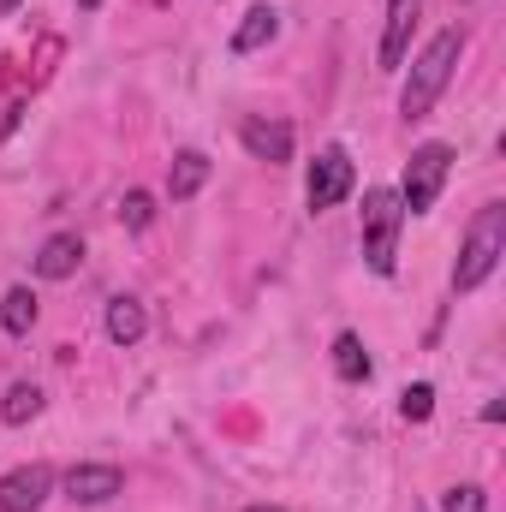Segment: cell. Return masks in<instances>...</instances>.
Here are the masks:
<instances>
[{"label":"cell","instance_id":"1","mask_svg":"<svg viewBox=\"0 0 506 512\" xmlns=\"http://www.w3.org/2000/svg\"><path fill=\"white\" fill-rule=\"evenodd\" d=\"M459 54H465V30H459V24H447L441 36H429V48L411 60V78H405V90H399V114H405V120H423V114L441 102V90L453 84Z\"/></svg>","mask_w":506,"mask_h":512},{"label":"cell","instance_id":"2","mask_svg":"<svg viewBox=\"0 0 506 512\" xmlns=\"http://www.w3.org/2000/svg\"><path fill=\"white\" fill-rule=\"evenodd\" d=\"M506 256V203H483L477 221L465 227V245H459V262H453V292H477L495 262Z\"/></svg>","mask_w":506,"mask_h":512},{"label":"cell","instance_id":"3","mask_svg":"<svg viewBox=\"0 0 506 512\" xmlns=\"http://www.w3.org/2000/svg\"><path fill=\"white\" fill-rule=\"evenodd\" d=\"M399 227H405V203H399V191H364V262L376 268V274H393L399 268Z\"/></svg>","mask_w":506,"mask_h":512},{"label":"cell","instance_id":"4","mask_svg":"<svg viewBox=\"0 0 506 512\" xmlns=\"http://www.w3.org/2000/svg\"><path fill=\"white\" fill-rule=\"evenodd\" d=\"M447 173H453V149L447 143H417L411 161H405V185H399L405 215H429L435 197H441V185H447Z\"/></svg>","mask_w":506,"mask_h":512},{"label":"cell","instance_id":"5","mask_svg":"<svg viewBox=\"0 0 506 512\" xmlns=\"http://www.w3.org/2000/svg\"><path fill=\"white\" fill-rule=\"evenodd\" d=\"M352 185H358V167H352V155H346L340 143H328V149L310 161V173H304V203L322 215V209L346 203V197H352Z\"/></svg>","mask_w":506,"mask_h":512},{"label":"cell","instance_id":"6","mask_svg":"<svg viewBox=\"0 0 506 512\" xmlns=\"http://www.w3.org/2000/svg\"><path fill=\"white\" fill-rule=\"evenodd\" d=\"M114 495H126V471L120 465H72L66 471V501L72 507H108Z\"/></svg>","mask_w":506,"mask_h":512},{"label":"cell","instance_id":"7","mask_svg":"<svg viewBox=\"0 0 506 512\" xmlns=\"http://www.w3.org/2000/svg\"><path fill=\"white\" fill-rule=\"evenodd\" d=\"M48 489H54L48 465H18V471L0 477V512H42Z\"/></svg>","mask_w":506,"mask_h":512},{"label":"cell","instance_id":"8","mask_svg":"<svg viewBox=\"0 0 506 512\" xmlns=\"http://www.w3.org/2000/svg\"><path fill=\"white\" fill-rule=\"evenodd\" d=\"M417 18H423V0H387V24H381V72H393L399 60H405V48H411V30H417Z\"/></svg>","mask_w":506,"mask_h":512},{"label":"cell","instance_id":"9","mask_svg":"<svg viewBox=\"0 0 506 512\" xmlns=\"http://www.w3.org/2000/svg\"><path fill=\"white\" fill-rule=\"evenodd\" d=\"M239 143L251 149L256 161H268V167L292 161V126H286V120H262V114H251V120L239 126Z\"/></svg>","mask_w":506,"mask_h":512},{"label":"cell","instance_id":"10","mask_svg":"<svg viewBox=\"0 0 506 512\" xmlns=\"http://www.w3.org/2000/svg\"><path fill=\"white\" fill-rule=\"evenodd\" d=\"M203 185H209V155H203V149H179L173 167H167V197H173V203H191Z\"/></svg>","mask_w":506,"mask_h":512},{"label":"cell","instance_id":"11","mask_svg":"<svg viewBox=\"0 0 506 512\" xmlns=\"http://www.w3.org/2000/svg\"><path fill=\"white\" fill-rule=\"evenodd\" d=\"M78 262H84V239H78V233H54V239L36 251V274H42V280H72Z\"/></svg>","mask_w":506,"mask_h":512},{"label":"cell","instance_id":"12","mask_svg":"<svg viewBox=\"0 0 506 512\" xmlns=\"http://www.w3.org/2000/svg\"><path fill=\"white\" fill-rule=\"evenodd\" d=\"M274 30H280V12H274V6H251L245 24L233 30V54H256V48H268Z\"/></svg>","mask_w":506,"mask_h":512},{"label":"cell","instance_id":"13","mask_svg":"<svg viewBox=\"0 0 506 512\" xmlns=\"http://www.w3.org/2000/svg\"><path fill=\"white\" fill-rule=\"evenodd\" d=\"M143 328H149V316H143L137 298H114V304H108V340H114V346H137Z\"/></svg>","mask_w":506,"mask_h":512},{"label":"cell","instance_id":"14","mask_svg":"<svg viewBox=\"0 0 506 512\" xmlns=\"http://www.w3.org/2000/svg\"><path fill=\"white\" fill-rule=\"evenodd\" d=\"M30 417H42V387L36 382H12L6 387V399H0V423H6V429H24Z\"/></svg>","mask_w":506,"mask_h":512},{"label":"cell","instance_id":"15","mask_svg":"<svg viewBox=\"0 0 506 512\" xmlns=\"http://www.w3.org/2000/svg\"><path fill=\"white\" fill-rule=\"evenodd\" d=\"M0 328H6L12 340H24V334L36 328V292H30V286H12V292L0 298Z\"/></svg>","mask_w":506,"mask_h":512},{"label":"cell","instance_id":"16","mask_svg":"<svg viewBox=\"0 0 506 512\" xmlns=\"http://www.w3.org/2000/svg\"><path fill=\"white\" fill-rule=\"evenodd\" d=\"M334 376L340 382H370V352H364L358 334H340L334 340Z\"/></svg>","mask_w":506,"mask_h":512},{"label":"cell","instance_id":"17","mask_svg":"<svg viewBox=\"0 0 506 512\" xmlns=\"http://www.w3.org/2000/svg\"><path fill=\"white\" fill-rule=\"evenodd\" d=\"M120 221H126L131 233H143V227L155 221V197H149V191H126V197H120Z\"/></svg>","mask_w":506,"mask_h":512},{"label":"cell","instance_id":"18","mask_svg":"<svg viewBox=\"0 0 506 512\" xmlns=\"http://www.w3.org/2000/svg\"><path fill=\"white\" fill-rule=\"evenodd\" d=\"M399 411H405V423H429V411H435V387L417 382L399 393Z\"/></svg>","mask_w":506,"mask_h":512},{"label":"cell","instance_id":"19","mask_svg":"<svg viewBox=\"0 0 506 512\" xmlns=\"http://www.w3.org/2000/svg\"><path fill=\"white\" fill-rule=\"evenodd\" d=\"M441 512H489V495H483L477 483H453V489L441 495Z\"/></svg>","mask_w":506,"mask_h":512},{"label":"cell","instance_id":"20","mask_svg":"<svg viewBox=\"0 0 506 512\" xmlns=\"http://www.w3.org/2000/svg\"><path fill=\"white\" fill-rule=\"evenodd\" d=\"M72 6H78V12H96V6H102V0H72Z\"/></svg>","mask_w":506,"mask_h":512},{"label":"cell","instance_id":"21","mask_svg":"<svg viewBox=\"0 0 506 512\" xmlns=\"http://www.w3.org/2000/svg\"><path fill=\"white\" fill-rule=\"evenodd\" d=\"M12 6H18V0H0V18H6V12H12Z\"/></svg>","mask_w":506,"mask_h":512},{"label":"cell","instance_id":"22","mask_svg":"<svg viewBox=\"0 0 506 512\" xmlns=\"http://www.w3.org/2000/svg\"><path fill=\"white\" fill-rule=\"evenodd\" d=\"M251 512H280V507H251Z\"/></svg>","mask_w":506,"mask_h":512}]
</instances>
